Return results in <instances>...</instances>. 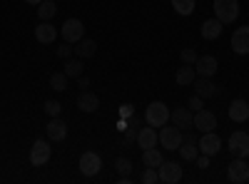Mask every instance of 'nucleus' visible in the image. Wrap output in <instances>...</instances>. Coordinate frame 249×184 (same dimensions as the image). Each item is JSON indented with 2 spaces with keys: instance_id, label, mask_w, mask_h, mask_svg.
I'll list each match as a JSON object with an SVG mask.
<instances>
[{
  "instance_id": "423d86ee",
  "label": "nucleus",
  "mask_w": 249,
  "mask_h": 184,
  "mask_svg": "<svg viewBox=\"0 0 249 184\" xmlns=\"http://www.w3.org/2000/svg\"><path fill=\"white\" fill-rule=\"evenodd\" d=\"M247 177H249V162L244 157H237L234 162L227 165V179L230 182L242 184V182H247Z\"/></svg>"
},
{
  "instance_id": "c03bdc74",
  "label": "nucleus",
  "mask_w": 249,
  "mask_h": 184,
  "mask_svg": "<svg viewBox=\"0 0 249 184\" xmlns=\"http://www.w3.org/2000/svg\"><path fill=\"white\" fill-rule=\"evenodd\" d=\"M247 162H249V157H247Z\"/></svg>"
},
{
  "instance_id": "a18cd8bd",
  "label": "nucleus",
  "mask_w": 249,
  "mask_h": 184,
  "mask_svg": "<svg viewBox=\"0 0 249 184\" xmlns=\"http://www.w3.org/2000/svg\"><path fill=\"white\" fill-rule=\"evenodd\" d=\"M55 3H57V0H55Z\"/></svg>"
},
{
  "instance_id": "ddd939ff",
  "label": "nucleus",
  "mask_w": 249,
  "mask_h": 184,
  "mask_svg": "<svg viewBox=\"0 0 249 184\" xmlns=\"http://www.w3.org/2000/svg\"><path fill=\"white\" fill-rule=\"evenodd\" d=\"M232 50L237 55H249V28L242 25L232 33Z\"/></svg>"
},
{
  "instance_id": "a211bd4d",
  "label": "nucleus",
  "mask_w": 249,
  "mask_h": 184,
  "mask_svg": "<svg viewBox=\"0 0 249 184\" xmlns=\"http://www.w3.org/2000/svg\"><path fill=\"white\" fill-rule=\"evenodd\" d=\"M170 119L175 122V125L182 130V127H192V119H195V112L190 107H177L170 112Z\"/></svg>"
},
{
  "instance_id": "e433bc0d",
  "label": "nucleus",
  "mask_w": 249,
  "mask_h": 184,
  "mask_svg": "<svg viewBox=\"0 0 249 184\" xmlns=\"http://www.w3.org/2000/svg\"><path fill=\"white\" fill-rule=\"evenodd\" d=\"M137 132H140V127L127 125V130H124V142H137Z\"/></svg>"
},
{
  "instance_id": "cd10ccee",
  "label": "nucleus",
  "mask_w": 249,
  "mask_h": 184,
  "mask_svg": "<svg viewBox=\"0 0 249 184\" xmlns=\"http://www.w3.org/2000/svg\"><path fill=\"white\" fill-rule=\"evenodd\" d=\"M50 87H53L55 92H65V87H68V75H65V72H53V75H50Z\"/></svg>"
},
{
  "instance_id": "79ce46f5",
  "label": "nucleus",
  "mask_w": 249,
  "mask_h": 184,
  "mask_svg": "<svg viewBox=\"0 0 249 184\" xmlns=\"http://www.w3.org/2000/svg\"><path fill=\"white\" fill-rule=\"evenodd\" d=\"M25 3H28V5H40L43 0H25Z\"/></svg>"
},
{
  "instance_id": "f03ea898",
  "label": "nucleus",
  "mask_w": 249,
  "mask_h": 184,
  "mask_svg": "<svg viewBox=\"0 0 249 184\" xmlns=\"http://www.w3.org/2000/svg\"><path fill=\"white\" fill-rule=\"evenodd\" d=\"M144 122H147L150 127H164L170 122V110L164 102H150L147 112H144Z\"/></svg>"
},
{
  "instance_id": "2eb2a0df",
  "label": "nucleus",
  "mask_w": 249,
  "mask_h": 184,
  "mask_svg": "<svg viewBox=\"0 0 249 184\" xmlns=\"http://www.w3.org/2000/svg\"><path fill=\"white\" fill-rule=\"evenodd\" d=\"M35 37H37V43L50 45V43H55V37H57V28L50 25V20H40V25L35 28Z\"/></svg>"
},
{
  "instance_id": "2f4dec72",
  "label": "nucleus",
  "mask_w": 249,
  "mask_h": 184,
  "mask_svg": "<svg viewBox=\"0 0 249 184\" xmlns=\"http://www.w3.org/2000/svg\"><path fill=\"white\" fill-rule=\"evenodd\" d=\"M45 112L50 115V117H60V112H62V105L57 100H48L45 102Z\"/></svg>"
},
{
  "instance_id": "473e14b6",
  "label": "nucleus",
  "mask_w": 249,
  "mask_h": 184,
  "mask_svg": "<svg viewBox=\"0 0 249 184\" xmlns=\"http://www.w3.org/2000/svg\"><path fill=\"white\" fill-rule=\"evenodd\" d=\"M197 57H199V55H197V50H192V48H184V50H182V63H184V65H195Z\"/></svg>"
},
{
  "instance_id": "4be33fe9",
  "label": "nucleus",
  "mask_w": 249,
  "mask_h": 184,
  "mask_svg": "<svg viewBox=\"0 0 249 184\" xmlns=\"http://www.w3.org/2000/svg\"><path fill=\"white\" fill-rule=\"evenodd\" d=\"M72 50H75V55L80 60H85V57H92L97 52V43H95V40H90V37H82L80 43H75Z\"/></svg>"
},
{
  "instance_id": "f257e3e1",
  "label": "nucleus",
  "mask_w": 249,
  "mask_h": 184,
  "mask_svg": "<svg viewBox=\"0 0 249 184\" xmlns=\"http://www.w3.org/2000/svg\"><path fill=\"white\" fill-rule=\"evenodd\" d=\"M214 17L222 25H230L239 17V3L237 0H214Z\"/></svg>"
},
{
  "instance_id": "b1692460",
  "label": "nucleus",
  "mask_w": 249,
  "mask_h": 184,
  "mask_svg": "<svg viewBox=\"0 0 249 184\" xmlns=\"http://www.w3.org/2000/svg\"><path fill=\"white\" fill-rule=\"evenodd\" d=\"M142 162H144V167H160L164 157L157 147H147V150H142Z\"/></svg>"
},
{
  "instance_id": "9b49d317",
  "label": "nucleus",
  "mask_w": 249,
  "mask_h": 184,
  "mask_svg": "<svg viewBox=\"0 0 249 184\" xmlns=\"http://www.w3.org/2000/svg\"><path fill=\"white\" fill-rule=\"evenodd\" d=\"M192 127H195V130H199V132H212V130L217 127V117L202 107V110H197V112H195Z\"/></svg>"
},
{
  "instance_id": "f3484780",
  "label": "nucleus",
  "mask_w": 249,
  "mask_h": 184,
  "mask_svg": "<svg viewBox=\"0 0 249 184\" xmlns=\"http://www.w3.org/2000/svg\"><path fill=\"white\" fill-rule=\"evenodd\" d=\"M230 119L234 122H247L249 119V102L247 100H232V105H230Z\"/></svg>"
},
{
  "instance_id": "37998d69",
  "label": "nucleus",
  "mask_w": 249,
  "mask_h": 184,
  "mask_svg": "<svg viewBox=\"0 0 249 184\" xmlns=\"http://www.w3.org/2000/svg\"><path fill=\"white\" fill-rule=\"evenodd\" d=\"M247 182H249V177H247Z\"/></svg>"
},
{
  "instance_id": "4c0bfd02",
  "label": "nucleus",
  "mask_w": 249,
  "mask_h": 184,
  "mask_svg": "<svg viewBox=\"0 0 249 184\" xmlns=\"http://www.w3.org/2000/svg\"><path fill=\"white\" fill-rule=\"evenodd\" d=\"M195 162H197V167H199V169H207V167H210V157H207V154H202V157H197Z\"/></svg>"
},
{
  "instance_id": "a19ab883",
  "label": "nucleus",
  "mask_w": 249,
  "mask_h": 184,
  "mask_svg": "<svg viewBox=\"0 0 249 184\" xmlns=\"http://www.w3.org/2000/svg\"><path fill=\"white\" fill-rule=\"evenodd\" d=\"M117 130H122V132L127 130V119H122V117H120V122H117Z\"/></svg>"
},
{
  "instance_id": "0eeeda50",
  "label": "nucleus",
  "mask_w": 249,
  "mask_h": 184,
  "mask_svg": "<svg viewBox=\"0 0 249 184\" xmlns=\"http://www.w3.org/2000/svg\"><path fill=\"white\" fill-rule=\"evenodd\" d=\"M157 137H160V145L164 147V150H179V145H182V130L175 125V127H162L160 132H157Z\"/></svg>"
},
{
  "instance_id": "ea45409f",
  "label": "nucleus",
  "mask_w": 249,
  "mask_h": 184,
  "mask_svg": "<svg viewBox=\"0 0 249 184\" xmlns=\"http://www.w3.org/2000/svg\"><path fill=\"white\" fill-rule=\"evenodd\" d=\"M140 122H142V119H140V115H137V112H135L132 117H127V125H132V127H140Z\"/></svg>"
},
{
  "instance_id": "aec40b11",
  "label": "nucleus",
  "mask_w": 249,
  "mask_h": 184,
  "mask_svg": "<svg viewBox=\"0 0 249 184\" xmlns=\"http://www.w3.org/2000/svg\"><path fill=\"white\" fill-rule=\"evenodd\" d=\"M222 23H219V20L217 17H212V20H204V23L199 25V33H202V37L204 40H217L219 35H222Z\"/></svg>"
},
{
  "instance_id": "9d476101",
  "label": "nucleus",
  "mask_w": 249,
  "mask_h": 184,
  "mask_svg": "<svg viewBox=\"0 0 249 184\" xmlns=\"http://www.w3.org/2000/svg\"><path fill=\"white\" fill-rule=\"evenodd\" d=\"M102 167V157L97 152H85L80 157V172L85 174V177H95Z\"/></svg>"
},
{
  "instance_id": "72a5a7b5",
  "label": "nucleus",
  "mask_w": 249,
  "mask_h": 184,
  "mask_svg": "<svg viewBox=\"0 0 249 184\" xmlns=\"http://www.w3.org/2000/svg\"><path fill=\"white\" fill-rule=\"evenodd\" d=\"M187 107H190L192 112H197V110H202V107H204V100H202L199 95H192L190 100H187Z\"/></svg>"
},
{
  "instance_id": "bb28decb",
  "label": "nucleus",
  "mask_w": 249,
  "mask_h": 184,
  "mask_svg": "<svg viewBox=\"0 0 249 184\" xmlns=\"http://www.w3.org/2000/svg\"><path fill=\"white\" fill-rule=\"evenodd\" d=\"M170 3H172V8H175L179 15H192L197 0H170Z\"/></svg>"
},
{
  "instance_id": "c9c22d12",
  "label": "nucleus",
  "mask_w": 249,
  "mask_h": 184,
  "mask_svg": "<svg viewBox=\"0 0 249 184\" xmlns=\"http://www.w3.org/2000/svg\"><path fill=\"white\" fill-rule=\"evenodd\" d=\"M117 112H120V117H122V119H127V117H132V115H135V107L130 105V102H124V105H120V110H117Z\"/></svg>"
},
{
  "instance_id": "f704fd0d",
  "label": "nucleus",
  "mask_w": 249,
  "mask_h": 184,
  "mask_svg": "<svg viewBox=\"0 0 249 184\" xmlns=\"http://www.w3.org/2000/svg\"><path fill=\"white\" fill-rule=\"evenodd\" d=\"M72 52H75V50H72V45H70V43H62V45L57 48V57H62V60H68Z\"/></svg>"
},
{
  "instance_id": "1a4fd4ad",
  "label": "nucleus",
  "mask_w": 249,
  "mask_h": 184,
  "mask_svg": "<svg viewBox=\"0 0 249 184\" xmlns=\"http://www.w3.org/2000/svg\"><path fill=\"white\" fill-rule=\"evenodd\" d=\"M157 174H160V182H164V184H177L182 179V167L177 162H162L157 167Z\"/></svg>"
},
{
  "instance_id": "c756f323",
  "label": "nucleus",
  "mask_w": 249,
  "mask_h": 184,
  "mask_svg": "<svg viewBox=\"0 0 249 184\" xmlns=\"http://www.w3.org/2000/svg\"><path fill=\"white\" fill-rule=\"evenodd\" d=\"M142 184H157L160 182V174H157V167H144V172H142Z\"/></svg>"
},
{
  "instance_id": "dca6fc26",
  "label": "nucleus",
  "mask_w": 249,
  "mask_h": 184,
  "mask_svg": "<svg viewBox=\"0 0 249 184\" xmlns=\"http://www.w3.org/2000/svg\"><path fill=\"white\" fill-rule=\"evenodd\" d=\"M45 132H48L50 142H62V139L68 137V125H65L60 117H53L48 125H45Z\"/></svg>"
},
{
  "instance_id": "a878e982",
  "label": "nucleus",
  "mask_w": 249,
  "mask_h": 184,
  "mask_svg": "<svg viewBox=\"0 0 249 184\" xmlns=\"http://www.w3.org/2000/svg\"><path fill=\"white\" fill-rule=\"evenodd\" d=\"M55 13H57L55 0H43V3L37 5V17H40V20H53Z\"/></svg>"
},
{
  "instance_id": "7ed1b4c3",
  "label": "nucleus",
  "mask_w": 249,
  "mask_h": 184,
  "mask_svg": "<svg viewBox=\"0 0 249 184\" xmlns=\"http://www.w3.org/2000/svg\"><path fill=\"white\" fill-rule=\"evenodd\" d=\"M53 157V150L45 139H35L33 147H30V165L33 167H45Z\"/></svg>"
},
{
  "instance_id": "6e6552de",
  "label": "nucleus",
  "mask_w": 249,
  "mask_h": 184,
  "mask_svg": "<svg viewBox=\"0 0 249 184\" xmlns=\"http://www.w3.org/2000/svg\"><path fill=\"white\" fill-rule=\"evenodd\" d=\"M227 150H230L234 157H249V134L247 132H232L230 142H227Z\"/></svg>"
},
{
  "instance_id": "6ab92c4d",
  "label": "nucleus",
  "mask_w": 249,
  "mask_h": 184,
  "mask_svg": "<svg viewBox=\"0 0 249 184\" xmlns=\"http://www.w3.org/2000/svg\"><path fill=\"white\" fill-rule=\"evenodd\" d=\"M77 107L82 110V112H95L97 107H100V97L95 95V92H88V90H82L80 92V97H77Z\"/></svg>"
},
{
  "instance_id": "7c9ffc66",
  "label": "nucleus",
  "mask_w": 249,
  "mask_h": 184,
  "mask_svg": "<svg viewBox=\"0 0 249 184\" xmlns=\"http://www.w3.org/2000/svg\"><path fill=\"white\" fill-rule=\"evenodd\" d=\"M115 169L120 172V177H122V174H130V172H132V162H130L127 157H120V159L115 162Z\"/></svg>"
},
{
  "instance_id": "20e7f679",
  "label": "nucleus",
  "mask_w": 249,
  "mask_h": 184,
  "mask_svg": "<svg viewBox=\"0 0 249 184\" xmlns=\"http://www.w3.org/2000/svg\"><path fill=\"white\" fill-rule=\"evenodd\" d=\"M60 33H62V40H65V43L75 45V43H80V40L85 37V25H82L77 17H70V20H65V23H62Z\"/></svg>"
},
{
  "instance_id": "412c9836",
  "label": "nucleus",
  "mask_w": 249,
  "mask_h": 184,
  "mask_svg": "<svg viewBox=\"0 0 249 184\" xmlns=\"http://www.w3.org/2000/svg\"><path fill=\"white\" fill-rule=\"evenodd\" d=\"M157 142H160V137H157V130H155V127H140V132H137V145H140L142 150L155 147Z\"/></svg>"
},
{
  "instance_id": "c85d7f7f",
  "label": "nucleus",
  "mask_w": 249,
  "mask_h": 184,
  "mask_svg": "<svg viewBox=\"0 0 249 184\" xmlns=\"http://www.w3.org/2000/svg\"><path fill=\"white\" fill-rule=\"evenodd\" d=\"M65 72L68 77H80L82 75V60L77 57V60H65Z\"/></svg>"
},
{
  "instance_id": "4468645a",
  "label": "nucleus",
  "mask_w": 249,
  "mask_h": 184,
  "mask_svg": "<svg viewBox=\"0 0 249 184\" xmlns=\"http://www.w3.org/2000/svg\"><path fill=\"white\" fill-rule=\"evenodd\" d=\"M192 85H195V95H199L202 100H210V97H214L219 92V87L212 83V77H199L197 75Z\"/></svg>"
},
{
  "instance_id": "393cba45",
  "label": "nucleus",
  "mask_w": 249,
  "mask_h": 184,
  "mask_svg": "<svg viewBox=\"0 0 249 184\" xmlns=\"http://www.w3.org/2000/svg\"><path fill=\"white\" fill-rule=\"evenodd\" d=\"M179 154L184 162H195L199 157V147H197V142H182L179 145Z\"/></svg>"
},
{
  "instance_id": "58836bf2",
  "label": "nucleus",
  "mask_w": 249,
  "mask_h": 184,
  "mask_svg": "<svg viewBox=\"0 0 249 184\" xmlns=\"http://www.w3.org/2000/svg\"><path fill=\"white\" fill-rule=\"evenodd\" d=\"M77 85H80V90H88V87H90V80H88L85 75H80V77H77Z\"/></svg>"
},
{
  "instance_id": "5701e85b",
  "label": "nucleus",
  "mask_w": 249,
  "mask_h": 184,
  "mask_svg": "<svg viewBox=\"0 0 249 184\" xmlns=\"http://www.w3.org/2000/svg\"><path fill=\"white\" fill-rule=\"evenodd\" d=\"M195 77H197V72H195L192 65H182V67L177 70V75H175V80H177L179 87H190V85L195 83Z\"/></svg>"
},
{
  "instance_id": "39448f33",
  "label": "nucleus",
  "mask_w": 249,
  "mask_h": 184,
  "mask_svg": "<svg viewBox=\"0 0 249 184\" xmlns=\"http://www.w3.org/2000/svg\"><path fill=\"white\" fill-rule=\"evenodd\" d=\"M197 147H199V154H207V157H214L219 154L222 150V139L219 134L212 130V132H202V137L197 139Z\"/></svg>"
},
{
  "instance_id": "f8f14e48",
  "label": "nucleus",
  "mask_w": 249,
  "mask_h": 184,
  "mask_svg": "<svg viewBox=\"0 0 249 184\" xmlns=\"http://www.w3.org/2000/svg\"><path fill=\"white\" fill-rule=\"evenodd\" d=\"M217 70H219L217 57H212V55H199V57H197V63H195V72H197L199 77H212Z\"/></svg>"
}]
</instances>
